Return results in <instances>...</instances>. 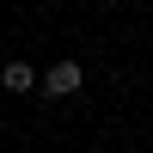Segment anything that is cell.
Listing matches in <instances>:
<instances>
[{
    "label": "cell",
    "mask_w": 153,
    "mask_h": 153,
    "mask_svg": "<svg viewBox=\"0 0 153 153\" xmlns=\"http://www.w3.org/2000/svg\"><path fill=\"white\" fill-rule=\"evenodd\" d=\"M80 86H86V74H80L74 55H61L55 68H43V98H74Z\"/></svg>",
    "instance_id": "cell-1"
},
{
    "label": "cell",
    "mask_w": 153,
    "mask_h": 153,
    "mask_svg": "<svg viewBox=\"0 0 153 153\" xmlns=\"http://www.w3.org/2000/svg\"><path fill=\"white\" fill-rule=\"evenodd\" d=\"M0 86H6V92H43V74L31 68V61H6V68H0Z\"/></svg>",
    "instance_id": "cell-2"
}]
</instances>
